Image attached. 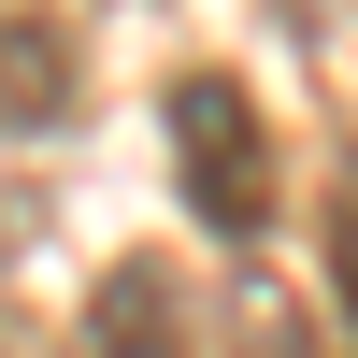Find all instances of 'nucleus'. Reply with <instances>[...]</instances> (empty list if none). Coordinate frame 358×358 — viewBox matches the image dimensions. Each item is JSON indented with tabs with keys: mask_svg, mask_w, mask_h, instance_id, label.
Here are the masks:
<instances>
[{
	"mask_svg": "<svg viewBox=\"0 0 358 358\" xmlns=\"http://www.w3.org/2000/svg\"><path fill=\"white\" fill-rule=\"evenodd\" d=\"M172 187H187V215L229 229V244L273 229V115L229 72H172Z\"/></svg>",
	"mask_w": 358,
	"mask_h": 358,
	"instance_id": "1",
	"label": "nucleus"
},
{
	"mask_svg": "<svg viewBox=\"0 0 358 358\" xmlns=\"http://www.w3.org/2000/svg\"><path fill=\"white\" fill-rule=\"evenodd\" d=\"M72 101H86L72 15H57V0H0V143H43V129H72Z\"/></svg>",
	"mask_w": 358,
	"mask_h": 358,
	"instance_id": "2",
	"label": "nucleus"
},
{
	"mask_svg": "<svg viewBox=\"0 0 358 358\" xmlns=\"http://www.w3.org/2000/svg\"><path fill=\"white\" fill-rule=\"evenodd\" d=\"M72 358H201L172 258H115V273L86 287V315H72Z\"/></svg>",
	"mask_w": 358,
	"mask_h": 358,
	"instance_id": "3",
	"label": "nucleus"
},
{
	"mask_svg": "<svg viewBox=\"0 0 358 358\" xmlns=\"http://www.w3.org/2000/svg\"><path fill=\"white\" fill-rule=\"evenodd\" d=\"M244 358H344V344L315 330L301 301H273V287H244Z\"/></svg>",
	"mask_w": 358,
	"mask_h": 358,
	"instance_id": "4",
	"label": "nucleus"
},
{
	"mask_svg": "<svg viewBox=\"0 0 358 358\" xmlns=\"http://www.w3.org/2000/svg\"><path fill=\"white\" fill-rule=\"evenodd\" d=\"M0 358H43V344H29V330H15V315H0Z\"/></svg>",
	"mask_w": 358,
	"mask_h": 358,
	"instance_id": "5",
	"label": "nucleus"
}]
</instances>
